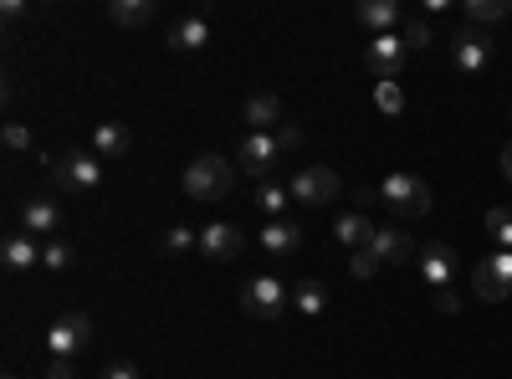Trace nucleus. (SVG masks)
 I'll return each mask as SVG.
<instances>
[{"instance_id": "nucleus-19", "label": "nucleus", "mask_w": 512, "mask_h": 379, "mask_svg": "<svg viewBox=\"0 0 512 379\" xmlns=\"http://www.w3.org/2000/svg\"><path fill=\"white\" fill-rule=\"evenodd\" d=\"M0 262H6V272H31L41 262V246L31 236H6V246H0Z\"/></svg>"}, {"instance_id": "nucleus-31", "label": "nucleus", "mask_w": 512, "mask_h": 379, "mask_svg": "<svg viewBox=\"0 0 512 379\" xmlns=\"http://www.w3.org/2000/svg\"><path fill=\"white\" fill-rule=\"evenodd\" d=\"M379 267H384V262L374 257V251H354V257H349V272H354L359 282H369V277H374Z\"/></svg>"}, {"instance_id": "nucleus-39", "label": "nucleus", "mask_w": 512, "mask_h": 379, "mask_svg": "<svg viewBox=\"0 0 512 379\" xmlns=\"http://www.w3.org/2000/svg\"><path fill=\"white\" fill-rule=\"evenodd\" d=\"M502 175L512 180V139H507V149H502Z\"/></svg>"}, {"instance_id": "nucleus-20", "label": "nucleus", "mask_w": 512, "mask_h": 379, "mask_svg": "<svg viewBox=\"0 0 512 379\" xmlns=\"http://www.w3.org/2000/svg\"><path fill=\"white\" fill-rule=\"evenodd\" d=\"M472 292H477L482 303H507V292H512V282H502V277H497V267H492V262L482 257V262L472 267Z\"/></svg>"}, {"instance_id": "nucleus-16", "label": "nucleus", "mask_w": 512, "mask_h": 379, "mask_svg": "<svg viewBox=\"0 0 512 379\" xmlns=\"http://www.w3.org/2000/svg\"><path fill=\"white\" fill-rule=\"evenodd\" d=\"M262 246L272 251V257H292V251L303 246V226L287 221V216H282V221H267V226H262Z\"/></svg>"}, {"instance_id": "nucleus-29", "label": "nucleus", "mask_w": 512, "mask_h": 379, "mask_svg": "<svg viewBox=\"0 0 512 379\" xmlns=\"http://www.w3.org/2000/svg\"><path fill=\"white\" fill-rule=\"evenodd\" d=\"M72 262H77L72 241H47V246H41V267H47V272H67Z\"/></svg>"}, {"instance_id": "nucleus-25", "label": "nucleus", "mask_w": 512, "mask_h": 379, "mask_svg": "<svg viewBox=\"0 0 512 379\" xmlns=\"http://www.w3.org/2000/svg\"><path fill=\"white\" fill-rule=\"evenodd\" d=\"M292 303H297V313H303V318H318L328 308V287L323 282H297L292 287Z\"/></svg>"}, {"instance_id": "nucleus-40", "label": "nucleus", "mask_w": 512, "mask_h": 379, "mask_svg": "<svg viewBox=\"0 0 512 379\" xmlns=\"http://www.w3.org/2000/svg\"><path fill=\"white\" fill-rule=\"evenodd\" d=\"M6 379H16V374H6Z\"/></svg>"}, {"instance_id": "nucleus-6", "label": "nucleus", "mask_w": 512, "mask_h": 379, "mask_svg": "<svg viewBox=\"0 0 512 379\" xmlns=\"http://www.w3.org/2000/svg\"><path fill=\"white\" fill-rule=\"evenodd\" d=\"M282 308H287V287H282L277 277H251V282L241 287V313H246V318L277 323Z\"/></svg>"}, {"instance_id": "nucleus-3", "label": "nucleus", "mask_w": 512, "mask_h": 379, "mask_svg": "<svg viewBox=\"0 0 512 379\" xmlns=\"http://www.w3.org/2000/svg\"><path fill=\"white\" fill-rule=\"evenodd\" d=\"M47 164H52V180H57L62 190H72V195H93V190L103 185V159H98L93 149H72V154L47 159Z\"/></svg>"}, {"instance_id": "nucleus-26", "label": "nucleus", "mask_w": 512, "mask_h": 379, "mask_svg": "<svg viewBox=\"0 0 512 379\" xmlns=\"http://www.w3.org/2000/svg\"><path fill=\"white\" fill-rule=\"evenodd\" d=\"M292 205V190L287 185H277V180H267V185H256V210H267L272 221H282V210Z\"/></svg>"}, {"instance_id": "nucleus-28", "label": "nucleus", "mask_w": 512, "mask_h": 379, "mask_svg": "<svg viewBox=\"0 0 512 379\" xmlns=\"http://www.w3.org/2000/svg\"><path fill=\"white\" fill-rule=\"evenodd\" d=\"M374 108H379V113H390V118H400V113H405L400 82H374Z\"/></svg>"}, {"instance_id": "nucleus-35", "label": "nucleus", "mask_w": 512, "mask_h": 379, "mask_svg": "<svg viewBox=\"0 0 512 379\" xmlns=\"http://www.w3.org/2000/svg\"><path fill=\"white\" fill-rule=\"evenodd\" d=\"M277 144H282V149H297V144H303V129H292V123H282V129H277Z\"/></svg>"}, {"instance_id": "nucleus-22", "label": "nucleus", "mask_w": 512, "mask_h": 379, "mask_svg": "<svg viewBox=\"0 0 512 379\" xmlns=\"http://www.w3.org/2000/svg\"><path fill=\"white\" fill-rule=\"evenodd\" d=\"M354 16H359V26H369L374 36H384V31L400 21V6H395V0H359Z\"/></svg>"}, {"instance_id": "nucleus-11", "label": "nucleus", "mask_w": 512, "mask_h": 379, "mask_svg": "<svg viewBox=\"0 0 512 379\" xmlns=\"http://www.w3.org/2000/svg\"><path fill=\"white\" fill-rule=\"evenodd\" d=\"M200 251H205L210 262H236V257H241V226L210 221V226L200 231Z\"/></svg>"}, {"instance_id": "nucleus-38", "label": "nucleus", "mask_w": 512, "mask_h": 379, "mask_svg": "<svg viewBox=\"0 0 512 379\" xmlns=\"http://www.w3.org/2000/svg\"><path fill=\"white\" fill-rule=\"evenodd\" d=\"M0 16H6V26H16V21L26 16V6H21V0H6V6H0Z\"/></svg>"}, {"instance_id": "nucleus-24", "label": "nucleus", "mask_w": 512, "mask_h": 379, "mask_svg": "<svg viewBox=\"0 0 512 379\" xmlns=\"http://www.w3.org/2000/svg\"><path fill=\"white\" fill-rule=\"evenodd\" d=\"M482 231L492 236L497 251H512V210H507V205H492L487 216H482Z\"/></svg>"}, {"instance_id": "nucleus-23", "label": "nucleus", "mask_w": 512, "mask_h": 379, "mask_svg": "<svg viewBox=\"0 0 512 379\" xmlns=\"http://www.w3.org/2000/svg\"><path fill=\"white\" fill-rule=\"evenodd\" d=\"M512 16V0H466V26H497Z\"/></svg>"}, {"instance_id": "nucleus-34", "label": "nucleus", "mask_w": 512, "mask_h": 379, "mask_svg": "<svg viewBox=\"0 0 512 379\" xmlns=\"http://www.w3.org/2000/svg\"><path fill=\"white\" fill-rule=\"evenodd\" d=\"M487 262L497 267V277H502V282H512V251H487Z\"/></svg>"}, {"instance_id": "nucleus-9", "label": "nucleus", "mask_w": 512, "mask_h": 379, "mask_svg": "<svg viewBox=\"0 0 512 379\" xmlns=\"http://www.w3.org/2000/svg\"><path fill=\"white\" fill-rule=\"evenodd\" d=\"M492 62V36L482 31V26H461V31H451V67L456 72H482Z\"/></svg>"}, {"instance_id": "nucleus-8", "label": "nucleus", "mask_w": 512, "mask_h": 379, "mask_svg": "<svg viewBox=\"0 0 512 379\" xmlns=\"http://www.w3.org/2000/svg\"><path fill=\"white\" fill-rule=\"evenodd\" d=\"M88 339H93V318L88 313H62L47 328V359H72L77 349H88Z\"/></svg>"}, {"instance_id": "nucleus-27", "label": "nucleus", "mask_w": 512, "mask_h": 379, "mask_svg": "<svg viewBox=\"0 0 512 379\" xmlns=\"http://www.w3.org/2000/svg\"><path fill=\"white\" fill-rule=\"evenodd\" d=\"M200 246V236L190 231V226H169L164 236H159V251L164 257H185V251H195Z\"/></svg>"}, {"instance_id": "nucleus-17", "label": "nucleus", "mask_w": 512, "mask_h": 379, "mask_svg": "<svg viewBox=\"0 0 512 379\" xmlns=\"http://www.w3.org/2000/svg\"><path fill=\"white\" fill-rule=\"evenodd\" d=\"M169 47H175V52H200V47H210V21H205V16L175 21V26H169Z\"/></svg>"}, {"instance_id": "nucleus-21", "label": "nucleus", "mask_w": 512, "mask_h": 379, "mask_svg": "<svg viewBox=\"0 0 512 379\" xmlns=\"http://www.w3.org/2000/svg\"><path fill=\"white\" fill-rule=\"evenodd\" d=\"M108 21L123 26V31H139V26L154 21V0H113V6H108Z\"/></svg>"}, {"instance_id": "nucleus-14", "label": "nucleus", "mask_w": 512, "mask_h": 379, "mask_svg": "<svg viewBox=\"0 0 512 379\" xmlns=\"http://www.w3.org/2000/svg\"><path fill=\"white\" fill-rule=\"evenodd\" d=\"M241 123H251V134H267L272 123H282V98L277 93H251L241 103Z\"/></svg>"}, {"instance_id": "nucleus-36", "label": "nucleus", "mask_w": 512, "mask_h": 379, "mask_svg": "<svg viewBox=\"0 0 512 379\" xmlns=\"http://www.w3.org/2000/svg\"><path fill=\"white\" fill-rule=\"evenodd\" d=\"M47 379H72V359H47Z\"/></svg>"}, {"instance_id": "nucleus-4", "label": "nucleus", "mask_w": 512, "mask_h": 379, "mask_svg": "<svg viewBox=\"0 0 512 379\" xmlns=\"http://www.w3.org/2000/svg\"><path fill=\"white\" fill-rule=\"evenodd\" d=\"M277 154H282V144H277V134H241V144H236V170L246 175V180H256V185H267L272 180V170H277Z\"/></svg>"}, {"instance_id": "nucleus-32", "label": "nucleus", "mask_w": 512, "mask_h": 379, "mask_svg": "<svg viewBox=\"0 0 512 379\" xmlns=\"http://www.w3.org/2000/svg\"><path fill=\"white\" fill-rule=\"evenodd\" d=\"M0 139H6V149H31V129H26V123H6V134H0Z\"/></svg>"}, {"instance_id": "nucleus-5", "label": "nucleus", "mask_w": 512, "mask_h": 379, "mask_svg": "<svg viewBox=\"0 0 512 379\" xmlns=\"http://www.w3.org/2000/svg\"><path fill=\"white\" fill-rule=\"evenodd\" d=\"M287 190H292V205H333L344 180H338L328 164H303V170L287 180Z\"/></svg>"}, {"instance_id": "nucleus-2", "label": "nucleus", "mask_w": 512, "mask_h": 379, "mask_svg": "<svg viewBox=\"0 0 512 379\" xmlns=\"http://www.w3.org/2000/svg\"><path fill=\"white\" fill-rule=\"evenodd\" d=\"M379 200L395 210V216H405V221H420V216H431V205H436V195H431V185H425L420 175H384V185H379Z\"/></svg>"}, {"instance_id": "nucleus-10", "label": "nucleus", "mask_w": 512, "mask_h": 379, "mask_svg": "<svg viewBox=\"0 0 512 379\" xmlns=\"http://www.w3.org/2000/svg\"><path fill=\"white\" fill-rule=\"evenodd\" d=\"M456 267H461V262H456V246H446V241H431V246H420V277L431 282L436 292L456 282Z\"/></svg>"}, {"instance_id": "nucleus-33", "label": "nucleus", "mask_w": 512, "mask_h": 379, "mask_svg": "<svg viewBox=\"0 0 512 379\" xmlns=\"http://www.w3.org/2000/svg\"><path fill=\"white\" fill-rule=\"evenodd\" d=\"M103 379H144V374H139V364L118 359V364H108V369H103Z\"/></svg>"}, {"instance_id": "nucleus-7", "label": "nucleus", "mask_w": 512, "mask_h": 379, "mask_svg": "<svg viewBox=\"0 0 512 379\" xmlns=\"http://www.w3.org/2000/svg\"><path fill=\"white\" fill-rule=\"evenodd\" d=\"M410 47L400 41V31H384V36H369L364 47V67L374 72V82H400V67H405Z\"/></svg>"}, {"instance_id": "nucleus-30", "label": "nucleus", "mask_w": 512, "mask_h": 379, "mask_svg": "<svg viewBox=\"0 0 512 379\" xmlns=\"http://www.w3.org/2000/svg\"><path fill=\"white\" fill-rule=\"evenodd\" d=\"M400 41H405L410 52H425V47L436 41V31H431V21H425V16H415V21H405V26H400Z\"/></svg>"}, {"instance_id": "nucleus-13", "label": "nucleus", "mask_w": 512, "mask_h": 379, "mask_svg": "<svg viewBox=\"0 0 512 379\" xmlns=\"http://www.w3.org/2000/svg\"><path fill=\"white\" fill-rule=\"evenodd\" d=\"M374 231H379V226L364 216V210H344V216L333 221V236H338V246H349V257H354V251H369Z\"/></svg>"}, {"instance_id": "nucleus-15", "label": "nucleus", "mask_w": 512, "mask_h": 379, "mask_svg": "<svg viewBox=\"0 0 512 379\" xmlns=\"http://www.w3.org/2000/svg\"><path fill=\"white\" fill-rule=\"evenodd\" d=\"M134 149V134H128V123H98L93 129V154L108 164V159H123Z\"/></svg>"}, {"instance_id": "nucleus-1", "label": "nucleus", "mask_w": 512, "mask_h": 379, "mask_svg": "<svg viewBox=\"0 0 512 379\" xmlns=\"http://www.w3.org/2000/svg\"><path fill=\"white\" fill-rule=\"evenodd\" d=\"M236 164L231 159H221V154H195L190 164H185V195L190 200H200V205H216V200H226L231 190H236Z\"/></svg>"}, {"instance_id": "nucleus-18", "label": "nucleus", "mask_w": 512, "mask_h": 379, "mask_svg": "<svg viewBox=\"0 0 512 379\" xmlns=\"http://www.w3.org/2000/svg\"><path fill=\"white\" fill-rule=\"evenodd\" d=\"M410 246H415V241H410L400 226H379L374 241H369V251H374L379 262H405V257H410Z\"/></svg>"}, {"instance_id": "nucleus-12", "label": "nucleus", "mask_w": 512, "mask_h": 379, "mask_svg": "<svg viewBox=\"0 0 512 379\" xmlns=\"http://www.w3.org/2000/svg\"><path fill=\"white\" fill-rule=\"evenodd\" d=\"M21 226H26V236H52L62 226V205L52 195H31L21 205Z\"/></svg>"}, {"instance_id": "nucleus-37", "label": "nucleus", "mask_w": 512, "mask_h": 379, "mask_svg": "<svg viewBox=\"0 0 512 379\" xmlns=\"http://www.w3.org/2000/svg\"><path fill=\"white\" fill-rule=\"evenodd\" d=\"M436 308H441V313H456V308H461V298H456L451 287H441V292H436Z\"/></svg>"}]
</instances>
